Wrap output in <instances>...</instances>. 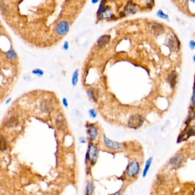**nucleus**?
<instances>
[{
  "instance_id": "nucleus-7",
  "label": "nucleus",
  "mask_w": 195,
  "mask_h": 195,
  "mask_svg": "<svg viewBox=\"0 0 195 195\" xmlns=\"http://www.w3.org/2000/svg\"><path fill=\"white\" fill-rule=\"evenodd\" d=\"M151 29L154 35L160 36L164 32V28L163 25L159 23H153L151 26Z\"/></svg>"
},
{
  "instance_id": "nucleus-22",
  "label": "nucleus",
  "mask_w": 195,
  "mask_h": 195,
  "mask_svg": "<svg viewBox=\"0 0 195 195\" xmlns=\"http://www.w3.org/2000/svg\"><path fill=\"white\" fill-rule=\"evenodd\" d=\"M105 3H106V0H103L101 4H100V8L98 9V16L101 15L103 9L104 8V5H105Z\"/></svg>"
},
{
  "instance_id": "nucleus-21",
  "label": "nucleus",
  "mask_w": 195,
  "mask_h": 195,
  "mask_svg": "<svg viewBox=\"0 0 195 195\" xmlns=\"http://www.w3.org/2000/svg\"><path fill=\"white\" fill-rule=\"evenodd\" d=\"M97 112L95 109H91L89 111V115L91 118L95 119L97 116Z\"/></svg>"
},
{
  "instance_id": "nucleus-12",
  "label": "nucleus",
  "mask_w": 195,
  "mask_h": 195,
  "mask_svg": "<svg viewBox=\"0 0 195 195\" xmlns=\"http://www.w3.org/2000/svg\"><path fill=\"white\" fill-rule=\"evenodd\" d=\"M152 160H153V159L152 157H149L147 160H146V166H145V168H144V170L143 171V176L144 178H145L148 172V171L149 170V168H150V167L151 165V164H152Z\"/></svg>"
},
{
  "instance_id": "nucleus-35",
  "label": "nucleus",
  "mask_w": 195,
  "mask_h": 195,
  "mask_svg": "<svg viewBox=\"0 0 195 195\" xmlns=\"http://www.w3.org/2000/svg\"><path fill=\"white\" fill-rule=\"evenodd\" d=\"M194 61H195V56L194 57Z\"/></svg>"
},
{
  "instance_id": "nucleus-24",
  "label": "nucleus",
  "mask_w": 195,
  "mask_h": 195,
  "mask_svg": "<svg viewBox=\"0 0 195 195\" xmlns=\"http://www.w3.org/2000/svg\"><path fill=\"white\" fill-rule=\"evenodd\" d=\"M32 73L36 75H37L39 76V77H40L41 76L43 75L44 74V72L42 71H41L40 69H34L32 71Z\"/></svg>"
},
{
  "instance_id": "nucleus-27",
  "label": "nucleus",
  "mask_w": 195,
  "mask_h": 195,
  "mask_svg": "<svg viewBox=\"0 0 195 195\" xmlns=\"http://www.w3.org/2000/svg\"><path fill=\"white\" fill-rule=\"evenodd\" d=\"M7 56H8L9 58H14L15 56V52H13L12 51H10L7 53Z\"/></svg>"
},
{
  "instance_id": "nucleus-23",
  "label": "nucleus",
  "mask_w": 195,
  "mask_h": 195,
  "mask_svg": "<svg viewBox=\"0 0 195 195\" xmlns=\"http://www.w3.org/2000/svg\"><path fill=\"white\" fill-rule=\"evenodd\" d=\"M112 16V13L109 9H107L106 10H105L104 12L103 15V16L104 18H109Z\"/></svg>"
},
{
  "instance_id": "nucleus-26",
  "label": "nucleus",
  "mask_w": 195,
  "mask_h": 195,
  "mask_svg": "<svg viewBox=\"0 0 195 195\" xmlns=\"http://www.w3.org/2000/svg\"><path fill=\"white\" fill-rule=\"evenodd\" d=\"M189 48L192 50L195 49V41L191 40L189 41Z\"/></svg>"
},
{
  "instance_id": "nucleus-3",
  "label": "nucleus",
  "mask_w": 195,
  "mask_h": 195,
  "mask_svg": "<svg viewBox=\"0 0 195 195\" xmlns=\"http://www.w3.org/2000/svg\"><path fill=\"white\" fill-rule=\"evenodd\" d=\"M104 141L106 146L109 149H119L122 148V144L116 141H114L111 140H109V138L106 137V135L104 136Z\"/></svg>"
},
{
  "instance_id": "nucleus-31",
  "label": "nucleus",
  "mask_w": 195,
  "mask_h": 195,
  "mask_svg": "<svg viewBox=\"0 0 195 195\" xmlns=\"http://www.w3.org/2000/svg\"><path fill=\"white\" fill-rule=\"evenodd\" d=\"M68 43L66 42L65 44H64V48L65 49H67L68 48Z\"/></svg>"
},
{
  "instance_id": "nucleus-2",
  "label": "nucleus",
  "mask_w": 195,
  "mask_h": 195,
  "mask_svg": "<svg viewBox=\"0 0 195 195\" xmlns=\"http://www.w3.org/2000/svg\"><path fill=\"white\" fill-rule=\"evenodd\" d=\"M140 166L138 162L136 161H133L128 165L127 168V173L130 177H136L140 172Z\"/></svg>"
},
{
  "instance_id": "nucleus-32",
  "label": "nucleus",
  "mask_w": 195,
  "mask_h": 195,
  "mask_svg": "<svg viewBox=\"0 0 195 195\" xmlns=\"http://www.w3.org/2000/svg\"><path fill=\"white\" fill-rule=\"evenodd\" d=\"M186 1H187V0H180V1L181 2V3H182V4L183 3V2H184V3L186 2Z\"/></svg>"
},
{
  "instance_id": "nucleus-1",
  "label": "nucleus",
  "mask_w": 195,
  "mask_h": 195,
  "mask_svg": "<svg viewBox=\"0 0 195 195\" xmlns=\"http://www.w3.org/2000/svg\"><path fill=\"white\" fill-rule=\"evenodd\" d=\"M144 122V118L141 115L136 114L132 116L130 118L128 122V125L130 128L136 130L140 128L143 125Z\"/></svg>"
},
{
  "instance_id": "nucleus-9",
  "label": "nucleus",
  "mask_w": 195,
  "mask_h": 195,
  "mask_svg": "<svg viewBox=\"0 0 195 195\" xmlns=\"http://www.w3.org/2000/svg\"><path fill=\"white\" fill-rule=\"evenodd\" d=\"M56 124L58 129L62 130L64 128V127L66 126V121L64 117L61 114L58 115L56 120Z\"/></svg>"
},
{
  "instance_id": "nucleus-4",
  "label": "nucleus",
  "mask_w": 195,
  "mask_h": 195,
  "mask_svg": "<svg viewBox=\"0 0 195 195\" xmlns=\"http://www.w3.org/2000/svg\"><path fill=\"white\" fill-rule=\"evenodd\" d=\"M88 160L90 163H93L97 159L98 154V149L93 145H91L89 146L88 151Z\"/></svg>"
},
{
  "instance_id": "nucleus-15",
  "label": "nucleus",
  "mask_w": 195,
  "mask_h": 195,
  "mask_svg": "<svg viewBox=\"0 0 195 195\" xmlns=\"http://www.w3.org/2000/svg\"><path fill=\"white\" fill-rule=\"evenodd\" d=\"M95 189V186L93 183H88L87 188H86V194L87 195H91L93 194V192Z\"/></svg>"
},
{
  "instance_id": "nucleus-11",
  "label": "nucleus",
  "mask_w": 195,
  "mask_h": 195,
  "mask_svg": "<svg viewBox=\"0 0 195 195\" xmlns=\"http://www.w3.org/2000/svg\"><path fill=\"white\" fill-rule=\"evenodd\" d=\"M125 11L126 13L128 14H135L137 12V8L135 5L132 4V3H129L125 9Z\"/></svg>"
},
{
  "instance_id": "nucleus-14",
  "label": "nucleus",
  "mask_w": 195,
  "mask_h": 195,
  "mask_svg": "<svg viewBox=\"0 0 195 195\" xmlns=\"http://www.w3.org/2000/svg\"><path fill=\"white\" fill-rule=\"evenodd\" d=\"M18 124V120L15 117H12L8 122H7V127L9 128L13 127L15 126H16Z\"/></svg>"
},
{
  "instance_id": "nucleus-19",
  "label": "nucleus",
  "mask_w": 195,
  "mask_h": 195,
  "mask_svg": "<svg viewBox=\"0 0 195 195\" xmlns=\"http://www.w3.org/2000/svg\"><path fill=\"white\" fill-rule=\"evenodd\" d=\"M175 79H176L175 76L173 74H171V76H170V77H169V81L171 84V86H172V87L175 86Z\"/></svg>"
},
{
  "instance_id": "nucleus-16",
  "label": "nucleus",
  "mask_w": 195,
  "mask_h": 195,
  "mask_svg": "<svg viewBox=\"0 0 195 195\" xmlns=\"http://www.w3.org/2000/svg\"><path fill=\"white\" fill-rule=\"evenodd\" d=\"M157 16L161 18H163V19H164V20H166V19H168L169 18V16L168 15H166L165 13H164L163 10H159L157 12Z\"/></svg>"
},
{
  "instance_id": "nucleus-6",
  "label": "nucleus",
  "mask_w": 195,
  "mask_h": 195,
  "mask_svg": "<svg viewBox=\"0 0 195 195\" xmlns=\"http://www.w3.org/2000/svg\"><path fill=\"white\" fill-rule=\"evenodd\" d=\"M184 160V156L181 154L175 156L171 160V164L172 167L178 168L181 165Z\"/></svg>"
},
{
  "instance_id": "nucleus-29",
  "label": "nucleus",
  "mask_w": 195,
  "mask_h": 195,
  "mask_svg": "<svg viewBox=\"0 0 195 195\" xmlns=\"http://www.w3.org/2000/svg\"><path fill=\"white\" fill-rule=\"evenodd\" d=\"M79 141H80V143L85 144L87 142V138H85V137H81L79 139Z\"/></svg>"
},
{
  "instance_id": "nucleus-25",
  "label": "nucleus",
  "mask_w": 195,
  "mask_h": 195,
  "mask_svg": "<svg viewBox=\"0 0 195 195\" xmlns=\"http://www.w3.org/2000/svg\"><path fill=\"white\" fill-rule=\"evenodd\" d=\"M176 43H177V42H176V41L172 39H170L169 41H168V44H169V45L170 46V47L172 48H174L176 47H175V45L176 44Z\"/></svg>"
},
{
  "instance_id": "nucleus-20",
  "label": "nucleus",
  "mask_w": 195,
  "mask_h": 195,
  "mask_svg": "<svg viewBox=\"0 0 195 195\" xmlns=\"http://www.w3.org/2000/svg\"><path fill=\"white\" fill-rule=\"evenodd\" d=\"M191 106L192 108L195 107V82L194 83V90L193 93L191 98Z\"/></svg>"
},
{
  "instance_id": "nucleus-13",
  "label": "nucleus",
  "mask_w": 195,
  "mask_h": 195,
  "mask_svg": "<svg viewBox=\"0 0 195 195\" xmlns=\"http://www.w3.org/2000/svg\"><path fill=\"white\" fill-rule=\"evenodd\" d=\"M79 69H77L73 73L72 78V84L74 87L77 84V82L79 81Z\"/></svg>"
},
{
  "instance_id": "nucleus-17",
  "label": "nucleus",
  "mask_w": 195,
  "mask_h": 195,
  "mask_svg": "<svg viewBox=\"0 0 195 195\" xmlns=\"http://www.w3.org/2000/svg\"><path fill=\"white\" fill-rule=\"evenodd\" d=\"M1 151H4L6 150L7 149V142L5 138H4V137L2 136H1Z\"/></svg>"
},
{
  "instance_id": "nucleus-10",
  "label": "nucleus",
  "mask_w": 195,
  "mask_h": 195,
  "mask_svg": "<svg viewBox=\"0 0 195 195\" xmlns=\"http://www.w3.org/2000/svg\"><path fill=\"white\" fill-rule=\"evenodd\" d=\"M110 40V36H103L99 39L98 40V45L100 48H103L106 47V45L109 43Z\"/></svg>"
},
{
  "instance_id": "nucleus-5",
  "label": "nucleus",
  "mask_w": 195,
  "mask_h": 195,
  "mask_svg": "<svg viewBox=\"0 0 195 195\" xmlns=\"http://www.w3.org/2000/svg\"><path fill=\"white\" fill-rule=\"evenodd\" d=\"M69 29V25L66 21H61L56 27V32L59 35H64Z\"/></svg>"
},
{
  "instance_id": "nucleus-30",
  "label": "nucleus",
  "mask_w": 195,
  "mask_h": 195,
  "mask_svg": "<svg viewBox=\"0 0 195 195\" xmlns=\"http://www.w3.org/2000/svg\"><path fill=\"white\" fill-rule=\"evenodd\" d=\"M11 100H12V98H8L7 101H6V104H9L10 101H11Z\"/></svg>"
},
{
  "instance_id": "nucleus-18",
  "label": "nucleus",
  "mask_w": 195,
  "mask_h": 195,
  "mask_svg": "<svg viewBox=\"0 0 195 195\" xmlns=\"http://www.w3.org/2000/svg\"><path fill=\"white\" fill-rule=\"evenodd\" d=\"M87 93H88V96H89V98L90 99H92L94 101H96V95H95V93L92 90H88V92H87Z\"/></svg>"
},
{
  "instance_id": "nucleus-8",
  "label": "nucleus",
  "mask_w": 195,
  "mask_h": 195,
  "mask_svg": "<svg viewBox=\"0 0 195 195\" xmlns=\"http://www.w3.org/2000/svg\"><path fill=\"white\" fill-rule=\"evenodd\" d=\"M88 130L87 133L91 141H95L98 136V130L97 128L93 125H90L87 127Z\"/></svg>"
},
{
  "instance_id": "nucleus-34",
  "label": "nucleus",
  "mask_w": 195,
  "mask_h": 195,
  "mask_svg": "<svg viewBox=\"0 0 195 195\" xmlns=\"http://www.w3.org/2000/svg\"><path fill=\"white\" fill-rule=\"evenodd\" d=\"M191 1L192 3H194V4H195V0H191Z\"/></svg>"
},
{
  "instance_id": "nucleus-33",
  "label": "nucleus",
  "mask_w": 195,
  "mask_h": 195,
  "mask_svg": "<svg viewBox=\"0 0 195 195\" xmlns=\"http://www.w3.org/2000/svg\"><path fill=\"white\" fill-rule=\"evenodd\" d=\"M98 0H92V2L93 3H96L98 2Z\"/></svg>"
},
{
  "instance_id": "nucleus-28",
  "label": "nucleus",
  "mask_w": 195,
  "mask_h": 195,
  "mask_svg": "<svg viewBox=\"0 0 195 195\" xmlns=\"http://www.w3.org/2000/svg\"><path fill=\"white\" fill-rule=\"evenodd\" d=\"M63 104L64 106L66 107V108H68V100L66 98H63Z\"/></svg>"
}]
</instances>
